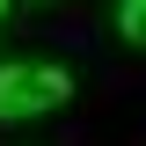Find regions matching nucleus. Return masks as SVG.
<instances>
[{
  "instance_id": "1",
  "label": "nucleus",
  "mask_w": 146,
  "mask_h": 146,
  "mask_svg": "<svg viewBox=\"0 0 146 146\" xmlns=\"http://www.w3.org/2000/svg\"><path fill=\"white\" fill-rule=\"evenodd\" d=\"M73 95V73L51 58H15L0 66V124H22V117H44Z\"/></svg>"
},
{
  "instance_id": "2",
  "label": "nucleus",
  "mask_w": 146,
  "mask_h": 146,
  "mask_svg": "<svg viewBox=\"0 0 146 146\" xmlns=\"http://www.w3.org/2000/svg\"><path fill=\"white\" fill-rule=\"evenodd\" d=\"M117 22H124L131 44H146V0H124V15H117Z\"/></svg>"
},
{
  "instance_id": "3",
  "label": "nucleus",
  "mask_w": 146,
  "mask_h": 146,
  "mask_svg": "<svg viewBox=\"0 0 146 146\" xmlns=\"http://www.w3.org/2000/svg\"><path fill=\"white\" fill-rule=\"evenodd\" d=\"M0 7H7V0H0Z\"/></svg>"
}]
</instances>
